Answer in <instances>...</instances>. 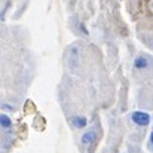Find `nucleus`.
<instances>
[{
    "label": "nucleus",
    "mask_w": 153,
    "mask_h": 153,
    "mask_svg": "<svg viewBox=\"0 0 153 153\" xmlns=\"http://www.w3.org/2000/svg\"><path fill=\"white\" fill-rule=\"evenodd\" d=\"M67 65L70 71H76L79 67V49L77 46H71L68 49V58H67Z\"/></svg>",
    "instance_id": "1"
},
{
    "label": "nucleus",
    "mask_w": 153,
    "mask_h": 153,
    "mask_svg": "<svg viewBox=\"0 0 153 153\" xmlns=\"http://www.w3.org/2000/svg\"><path fill=\"white\" fill-rule=\"evenodd\" d=\"M131 120L138 126H147L150 123V114L146 111H134L131 114Z\"/></svg>",
    "instance_id": "2"
},
{
    "label": "nucleus",
    "mask_w": 153,
    "mask_h": 153,
    "mask_svg": "<svg viewBox=\"0 0 153 153\" xmlns=\"http://www.w3.org/2000/svg\"><path fill=\"white\" fill-rule=\"evenodd\" d=\"M149 67V59L146 58V56H137L135 59H134V68H137V70H144V68H147Z\"/></svg>",
    "instance_id": "3"
},
{
    "label": "nucleus",
    "mask_w": 153,
    "mask_h": 153,
    "mask_svg": "<svg viewBox=\"0 0 153 153\" xmlns=\"http://www.w3.org/2000/svg\"><path fill=\"white\" fill-rule=\"evenodd\" d=\"M95 140H97V134H95V131H86V132L82 135V143H83L85 146L92 144Z\"/></svg>",
    "instance_id": "4"
},
{
    "label": "nucleus",
    "mask_w": 153,
    "mask_h": 153,
    "mask_svg": "<svg viewBox=\"0 0 153 153\" xmlns=\"http://www.w3.org/2000/svg\"><path fill=\"white\" fill-rule=\"evenodd\" d=\"M71 123H73V126L74 128H85L86 126V123H88V120H86V117L85 116H74L73 119H71Z\"/></svg>",
    "instance_id": "5"
},
{
    "label": "nucleus",
    "mask_w": 153,
    "mask_h": 153,
    "mask_svg": "<svg viewBox=\"0 0 153 153\" xmlns=\"http://www.w3.org/2000/svg\"><path fill=\"white\" fill-rule=\"evenodd\" d=\"M0 125H1V128H3L4 131H9V129L12 128V120H10V117H9L6 113L1 114V117H0Z\"/></svg>",
    "instance_id": "6"
},
{
    "label": "nucleus",
    "mask_w": 153,
    "mask_h": 153,
    "mask_svg": "<svg viewBox=\"0 0 153 153\" xmlns=\"http://www.w3.org/2000/svg\"><path fill=\"white\" fill-rule=\"evenodd\" d=\"M79 28H80V31H82L83 34H88V28H86V25H85L83 22H79Z\"/></svg>",
    "instance_id": "7"
},
{
    "label": "nucleus",
    "mask_w": 153,
    "mask_h": 153,
    "mask_svg": "<svg viewBox=\"0 0 153 153\" xmlns=\"http://www.w3.org/2000/svg\"><path fill=\"white\" fill-rule=\"evenodd\" d=\"M150 143H152V146H153V131H152V134H150Z\"/></svg>",
    "instance_id": "8"
},
{
    "label": "nucleus",
    "mask_w": 153,
    "mask_h": 153,
    "mask_svg": "<svg viewBox=\"0 0 153 153\" xmlns=\"http://www.w3.org/2000/svg\"><path fill=\"white\" fill-rule=\"evenodd\" d=\"M152 6H153V0H152Z\"/></svg>",
    "instance_id": "9"
}]
</instances>
